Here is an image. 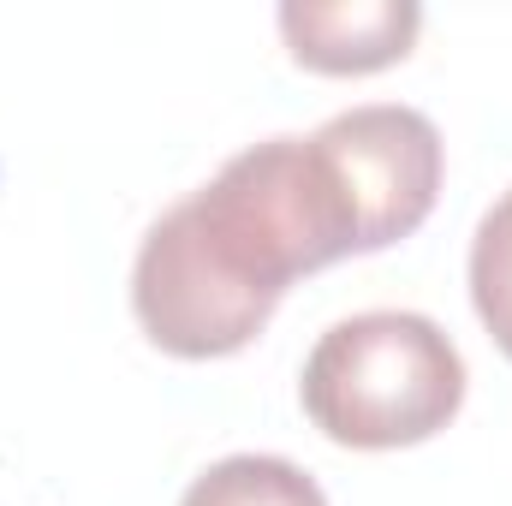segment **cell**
Returning <instances> with one entry per match:
<instances>
[{
	"mask_svg": "<svg viewBox=\"0 0 512 506\" xmlns=\"http://www.w3.org/2000/svg\"><path fill=\"white\" fill-rule=\"evenodd\" d=\"M358 256L340 185L310 137H262L149 221L131 310L155 352L209 364L245 352L298 274Z\"/></svg>",
	"mask_w": 512,
	"mask_h": 506,
	"instance_id": "6da1fadb",
	"label": "cell"
},
{
	"mask_svg": "<svg viewBox=\"0 0 512 506\" xmlns=\"http://www.w3.org/2000/svg\"><path fill=\"white\" fill-rule=\"evenodd\" d=\"M465 358L423 310H358L334 322L298 376L304 417L352 453L435 441L465 405Z\"/></svg>",
	"mask_w": 512,
	"mask_h": 506,
	"instance_id": "7a4b0ae2",
	"label": "cell"
},
{
	"mask_svg": "<svg viewBox=\"0 0 512 506\" xmlns=\"http://www.w3.org/2000/svg\"><path fill=\"white\" fill-rule=\"evenodd\" d=\"M310 143L322 149V161L340 185V203L358 233V256L387 251L429 221V209L441 197L447 149L423 108L364 102V108L322 120L310 131Z\"/></svg>",
	"mask_w": 512,
	"mask_h": 506,
	"instance_id": "3957f363",
	"label": "cell"
},
{
	"mask_svg": "<svg viewBox=\"0 0 512 506\" xmlns=\"http://www.w3.org/2000/svg\"><path fill=\"white\" fill-rule=\"evenodd\" d=\"M286 54L322 78H364L399 66L417 48L423 6L417 0H286L274 12Z\"/></svg>",
	"mask_w": 512,
	"mask_h": 506,
	"instance_id": "277c9868",
	"label": "cell"
},
{
	"mask_svg": "<svg viewBox=\"0 0 512 506\" xmlns=\"http://www.w3.org/2000/svg\"><path fill=\"white\" fill-rule=\"evenodd\" d=\"M179 506H328L322 483L280 453H227L191 477Z\"/></svg>",
	"mask_w": 512,
	"mask_h": 506,
	"instance_id": "5b68a950",
	"label": "cell"
},
{
	"mask_svg": "<svg viewBox=\"0 0 512 506\" xmlns=\"http://www.w3.org/2000/svg\"><path fill=\"white\" fill-rule=\"evenodd\" d=\"M471 304L489 340L512 358V191L489 203V215L471 233Z\"/></svg>",
	"mask_w": 512,
	"mask_h": 506,
	"instance_id": "8992f818",
	"label": "cell"
}]
</instances>
